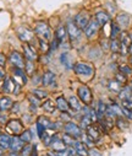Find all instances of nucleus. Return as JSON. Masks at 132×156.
Wrapping results in <instances>:
<instances>
[{"label":"nucleus","mask_w":132,"mask_h":156,"mask_svg":"<svg viewBox=\"0 0 132 156\" xmlns=\"http://www.w3.org/2000/svg\"><path fill=\"white\" fill-rule=\"evenodd\" d=\"M33 32H34L36 36H38L39 38H43V40H46V41H49L52 38V28L47 22H44V21L37 22L36 26H34Z\"/></svg>","instance_id":"1"},{"label":"nucleus","mask_w":132,"mask_h":156,"mask_svg":"<svg viewBox=\"0 0 132 156\" xmlns=\"http://www.w3.org/2000/svg\"><path fill=\"white\" fill-rule=\"evenodd\" d=\"M20 89H21V85L17 84L12 77L10 76H5L4 79V83L2 85V91L4 94H15L17 95L20 92Z\"/></svg>","instance_id":"2"},{"label":"nucleus","mask_w":132,"mask_h":156,"mask_svg":"<svg viewBox=\"0 0 132 156\" xmlns=\"http://www.w3.org/2000/svg\"><path fill=\"white\" fill-rule=\"evenodd\" d=\"M73 71L75 74L80 75V76H84V77H92L94 74V69L92 65L87 64V63H77L73 66Z\"/></svg>","instance_id":"3"},{"label":"nucleus","mask_w":132,"mask_h":156,"mask_svg":"<svg viewBox=\"0 0 132 156\" xmlns=\"http://www.w3.org/2000/svg\"><path fill=\"white\" fill-rule=\"evenodd\" d=\"M66 31H67V36H69V38H70L71 42L78 41L80 37H81V34H82L81 28H80V27L75 23V21H72V20L67 21V23H66Z\"/></svg>","instance_id":"4"},{"label":"nucleus","mask_w":132,"mask_h":156,"mask_svg":"<svg viewBox=\"0 0 132 156\" xmlns=\"http://www.w3.org/2000/svg\"><path fill=\"white\" fill-rule=\"evenodd\" d=\"M5 129H6L8 133H10L12 135H20L23 132V124L20 119L14 118V119L8 121V123L5 126Z\"/></svg>","instance_id":"5"},{"label":"nucleus","mask_w":132,"mask_h":156,"mask_svg":"<svg viewBox=\"0 0 132 156\" xmlns=\"http://www.w3.org/2000/svg\"><path fill=\"white\" fill-rule=\"evenodd\" d=\"M77 96H78L80 101L83 102L86 106H88V105L92 102V100H93V95H92L91 89L88 87V86H86V85H82V86L78 87V90H77Z\"/></svg>","instance_id":"6"},{"label":"nucleus","mask_w":132,"mask_h":156,"mask_svg":"<svg viewBox=\"0 0 132 156\" xmlns=\"http://www.w3.org/2000/svg\"><path fill=\"white\" fill-rule=\"evenodd\" d=\"M16 33H17V37L23 43H31L34 40V32L31 31L28 27L21 26V27H19L16 30Z\"/></svg>","instance_id":"7"},{"label":"nucleus","mask_w":132,"mask_h":156,"mask_svg":"<svg viewBox=\"0 0 132 156\" xmlns=\"http://www.w3.org/2000/svg\"><path fill=\"white\" fill-rule=\"evenodd\" d=\"M23 55H25V59L29 60V62H37L39 55H38V52H37V48H34V46H32L31 43H25L23 47Z\"/></svg>","instance_id":"8"},{"label":"nucleus","mask_w":132,"mask_h":156,"mask_svg":"<svg viewBox=\"0 0 132 156\" xmlns=\"http://www.w3.org/2000/svg\"><path fill=\"white\" fill-rule=\"evenodd\" d=\"M9 60H10V63H11L14 66H16V68H21V69L25 68V64H26L25 57H23L20 52H17V51H12V52L10 53Z\"/></svg>","instance_id":"9"},{"label":"nucleus","mask_w":132,"mask_h":156,"mask_svg":"<svg viewBox=\"0 0 132 156\" xmlns=\"http://www.w3.org/2000/svg\"><path fill=\"white\" fill-rule=\"evenodd\" d=\"M64 129H65V133L71 135L72 138L75 139H78L82 136V130L81 128L76 124V123H72V122H66V124L64 126Z\"/></svg>","instance_id":"10"},{"label":"nucleus","mask_w":132,"mask_h":156,"mask_svg":"<svg viewBox=\"0 0 132 156\" xmlns=\"http://www.w3.org/2000/svg\"><path fill=\"white\" fill-rule=\"evenodd\" d=\"M75 23L81 28V30H84L86 26L90 23L91 21V17H90V14H88L87 11H80L76 16H75Z\"/></svg>","instance_id":"11"},{"label":"nucleus","mask_w":132,"mask_h":156,"mask_svg":"<svg viewBox=\"0 0 132 156\" xmlns=\"http://www.w3.org/2000/svg\"><path fill=\"white\" fill-rule=\"evenodd\" d=\"M100 27H102V26L98 23V21H97L96 19H94V20H91L90 23H88V25L86 26V28L83 30L86 37H87V38H92V37H94V36L98 33V31H99Z\"/></svg>","instance_id":"12"},{"label":"nucleus","mask_w":132,"mask_h":156,"mask_svg":"<svg viewBox=\"0 0 132 156\" xmlns=\"http://www.w3.org/2000/svg\"><path fill=\"white\" fill-rule=\"evenodd\" d=\"M12 75H14V77H15L14 80H15L17 84H20L21 86H23V85L27 84V74H26V71H25L23 69L14 66V69H12Z\"/></svg>","instance_id":"13"},{"label":"nucleus","mask_w":132,"mask_h":156,"mask_svg":"<svg viewBox=\"0 0 132 156\" xmlns=\"http://www.w3.org/2000/svg\"><path fill=\"white\" fill-rule=\"evenodd\" d=\"M42 84L44 86H55L56 84V74L52 70H47L42 76Z\"/></svg>","instance_id":"14"},{"label":"nucleus","mask_w":132,"mask_h":156,"mask_svg":"<svg viewBox=\"0 0 132 156\" xmlns=\"http://www.w3.org/2000/svg\"><path fill=\"white\" fill-rule=\"evenodd\" d=\"M26 145V143L20 138V135H14V138H11V144H10V150L12 152H20L23 146Z\"/></svg>","instance_id":"15"},{"label":"nucleus","mask_w":132,"mask_h":156,"mask_svg":"<svg viewBox=\"0 0 132 156\" xmlns=\"http://www.w3.org/2000/svg\"><path fill=\"white\" fill-rule=\"evenodd\" d=\"M38 123H40L46 129H53V130H56V128L59 127V124L56 122H52L49 118H47V117L44 115H39L38 119H37Z\"/></svg>","instance_id":"16"},{"label":"nucleus","mask_w":132,"mask_h":156,"mask_svg":"<svg viewBox=\"0 0 132 156\" xmlns=\"http://www.w3.org/2000/svg\"><path fill=\"white\" fill-rule=\"evenodd\" d=\"M14 101L11 97L9 96H3L0 97V112H6V111H10L14 106Z\"/></svg>","instance_id":"17"},{"label":"nucleus","mask_w":132,"mask_h":156,"mask_svg":"<svg viewBox=\"0 0 132 156\" xmlns=\"http://www.w3.org/2000/svg\"><path fill=\"white\" fill-rule=\"evenodd\" d=\"M73 149H75V151H76V155H78V156H88V155H90L88 145H87L86 143L76 141V144H75Z\"/></svg>","instance_id":"18"},{"label":"nucleus","mask_w":132,"mask_h":156,"mask_svg":"<svg viewBox=\"0 0 132 156\" xmlns=\"http://www.w3.org/2000/svg\"><path fill=\"white\" fill-rule=\"evenodd\" d=\"M55 105H56V108L60 111V112H67L70 106H69V102L66 101V98L64 96H59L55 98Z\"/></svg>","instance_id":"19"},{"label":"nucleus","mask_w":132,"mask_h":156,"mask_svg":"<svg viewBox=\"0 0 132 156\" xmlns=\"http://www.w3.org/2000/svg\"><path fill=\"white\" fill-rule=\"evenodd\" d=\"M50 146L53 147V150H54V151H59V150H64V149H66L65 144L63 143V139H60V138L58 136V134L53 135V138H52V143H50Z\"/></svg>","instance_id":"20"},{"label":"nucleus","mask_w":132,"mask_h":156,"mask_svg":"<svg viewBox=\"0 0 132 156\" xmlns=\"http://www.w3.org/2000/svg\"><path fill=\"white\" fill-rule=\"evenodd\" d=\"M40 107H42V109L44 111V112H47V113H54L55 112V108H56V105H55V102L53 101V100H46L42 105H40Z\"/></svg>","instance_id":"21"},{"label":"nucleus","mask_w":132,"mask_h":156,"mask_svg":"<svg viewBox=\"0 0 132 156\" xmlns=\"http://www.w3.org/2000/svg\"><path fill=\"white\" fill-rule=\"evenodd\" d=\"M96 20L98 21V23L100 26H104L108 22H110V16L105 11H98V12H96Z\"/></svg>","instance_id":"22"},{"label":"nucleus","mask_w":132,"mask_h":156,"mask_svg":"<svg viewBox=\"0 0 132 156\" xmlns=\"http://www.w3.org/2000/svg\"><path fill=\"white\" fill-rule=\"evenodd\" d=\"M66 34H67V31H66V27L65 26H59L55 31V40H58L60 43H64L65 40H66Z\"/></svg>","instance_id":"23"},{"label":"nucleus","mask_w":132,"mask_h":156,"mask_svg":"<svg viewBox=\"0 0 132 156\" xmlns=\"http://www.w3.org/2000/svg\"><path fill=\"white\" fill-rule=\"evenodd\" d=\"M87 135H90V136L96 141V140H98V139L100 138V130H99L98 127L91 124L90 127H87Z\"/></svg>","instance_id":"24"},{"label":"nucleus","mask_w":132,"mask_h":156,"mask_svg":"<svg viewBox=\"0 0 132 156\" xmlns=\"http://www.w3.org/2000/svg\"><path fill=\"white\" fill-rule=\"evenodd\" d=\"M67 102H69L70 108L73 109L75 112H80V111H81V103H80V98H78V97H76V96H70L69 100H67Z\"/></svg>","instance_id":"25"},{"label":"nucleus","mask_w":132,"mask_h":156,"mask_svg":"<svg viewBox=\"0 0 132 156\" xmlns=\"http://www.w3.org/2000/svg\"><path fill=\"white\" fill-rule=\"evenodd\" d=\"M10 144H11L10 135L6 133H0V146L5 150V149H10Z\"/></svg>","instance_id":"26"},{"label":"nucleus","mask_w":132,"mask_h":156,"mask_svg":"<svg viewBox=\"0 0 132 156\" xmlns=\"http://www.w3.org/2000/svg\"><path fill=\"white\" fill-rule=\"evenodd\" d=\"M116 22H117V25L120 26V27H127L128 26V23H130V17H128V15H126V14H120L117 17H116Z\"/></svg>","instance_id":"27"},{"label":"nucleus","mask_w":132,"mask_h":156,"mask_svg":"<svg viewBox=\"0 0 132 156\" xmlns=\"http://www.w3.org/2000/svg\"><path fill=\"white\" fill-rule=\"evenodd\" d=\"M119 97L125 101V100H131L132 101V91H131V87H124L121 89V91L119 92Z\"/></svg>","instance_id":"28"},{"label":"nucleus","mask_w":132,"mask_h":156,"mask_svg":"<svg viewBox=\"0 0 132 156\" xmlns=\"http://www.w3.org/2000/svg\"><path fill=\"white\" fill-rule=\"evenodd\" d=\"M76 151L73 147H67L64 150H59V151H54L53 156H75Z\"/></svg>","instance_id":"29"},{"label":"nucleus","mask_w":132,"mask_h":156,"mask_svg":"<svg viewBox=\"0 0 132 156\" xmlns=\"http://www.w3.org/2000/svg\"><path fill=\"white\" fill-rule=\"evenodd\" d=\"M61 139H63V143L65 144V146H66V147H73V146H75V144H76V139H75V138H72L71 135L66 134V133L63 135V138H61Z\"/></svg>","instance_id":"30"},{"label":"nucleus","mask_w":132,"mask_h":156,"mask_svg":"<svg viewBox=\"0 0 132 156\" xmlns=\"http://www.w3.org/2000/svg\"><path fill=\"white\" fill-rule=\"evenodd\" d=\"M38 44H39V51H40L42 53L50 52V46H49L48 41L43 40V38H39V40H38Z\"/></svg>","instance_id":"31"},{"label":"nucleus","mask_w":132,"mask_h":156,"mask_svg":"<svg viewBox=\"0 0 132 156\" xmlns=\"http://www.w3.org/2000/svg\"><path fill=\"white\" fill-rule=\"evenodd\" d=\"M121 83H119L117 80H110L109 81V90L113 91V92H116L119 94L121 91Z\"/></svg>","instance_id":"32"},{"label":"nucleus","mask_w":132,"mask_h":156,"mask_svg":"<svg viewBox=\"0 0 132 156\" xmlns=\"http://www.w3.org/2000/svg\"><path fill=\"white\" fill-rule=\"evenodd\" d=\"M32 94L36 97H38L39 100H44V98L48 97V91L47 90H42V89H33L32 90Z\"/></svg>","instance_id":"33"},{"label":"nucleus","mask_w":132,"mask_h":156,"mask_svg":"<svg viewBox=\"0 0 132 156\" xmlns=\"http://www.w3.org/2000/svg\"><path fill=\"white\" fill-rule=\"evenodd\" d=\"M34 70H36L34 62H29V60H27L26 64H25V71H26V74L29 75V76H32V75L34 74Z\"/></svg>","instance_id":"34"},{"label":"nucleus","mask_w":132,"mask_h":156,"mask_svg":"<svg viewBox=\"0 0 132 156\" xmlns=\"http://www.w3.org/2000/svg\"><path fill=\"white\" fill-rule=\"evenodd\" d=\"M120 48H121V43H120V41L117 40V38L111 40V42H110V51L114 52V53H119Z\"/></svg>","instance_id":"35"},{"label":"nucleus","mask_w":132,"mask_h":156,"mask_svg":"<svg viewBox=\"0 0 132 156\" xmlns=\"http://www.w3.org/2000/svg\"><path fill=\"white\" fill-rule=\"evenodd\" d=\"M120 26L117 25V22H111V33H110V37L111 40L114 38H117V36L120 34Z\"/></svg>","instance_id":"36"},{"label":"nucleus","mask_w":132,"mask_h":156,"mask_svg":"<svg viewBox=\"0 0 132 156\" xmlns=\"http://www.w3.org/2000/svg\"><path fill=\"white\" fill-rule=\"evenodd\" d=\"M20 138H21L26 144H28V143L33 139V136H32V132H31L29 129H26V130H23V132L20 134Z\"/></svg>","instance_id":"37"},{"label":"nucleus","mask_w":132,"mask_h":156,"mask_svg":"<svg viewBox=\"0 0 132 156\" xmlns=\"http://www.w3.org/2000/svg\"><path fill=\"white\" fill-rule=\"evenodd\" d=\"M28 101H29V103H31V107H32V108H37V107H39V106L42 105L40 100H39L38 97H36L33 94H31V95L28 96Z\"/></svg>","instance_id":"38"},{"label":"nucleus","mask_w":132,"mask_h":156,"mask_svg":"<svg viewBox=\"0 0 132 156\" xmlns=\"http://www.w3.org/2000/svg\"><path fill=\"white\" fill-rule=\"evenodd\" d=\"M110 109H111V112L115 114V117H121V115H124L122 114V108L121 107H119V105H116V103H111L110 106H108Z\"/></svg>","instance_id":"39"},{"label":"nucleus","mask_w":132,"mask_h":156,"mask_svg":"<svg viewBox=\"0 0 132 156\" xmlns=\"http://www.w3.org/2000/svg\"><path fill=\"white\" fill-rule=\"evenodd\" d=\"M60 60H61V64L64 66H66L67 69H71V64H70V57L67 53H63L60 55Z\"/></svg>","instance_id":"40"},{"label":"nucleus","mask_w":132,"mask_h":156,"mask_svg":"<svg viewBox=\"0 0 132 156\" xmlns=\"http://www.w3.org/2000/svg\"><path fill=\"white\" fill-rule=\"evenodd\" d=\"M33 146L34 145H29V144H26L25 146H23V149L21 150V156H31V154H32V151H33Z\"/></svg>","instance_id":"41"},{"label":"nucleus","mask_w":132,"mask_h":156,"mask_svg":"<svg viewBox=\"0 0 132 156\" xmlns=\"http://www.w3.org/2000/svg\"><path fill=\"white\" fill-rule=\"evenodd\" d=\"M116 126L119 127V129L125 130V129H127L128 123H127V122H126L124 118H121V117H117V119H116Z\"/></svg>","instance_id":"42"},{"label":"nucleus","mask_w":132,"mask_h":156,"mask_svg":"<svg viewBox=\"0 0 132 156\" xmlns=\"http://www.w3.org/2000/svg\"><path fill=\"white\" fill-rule=\"evenodd\" d=\"M52 138H53V136H50V135L47 133V130L44 132V134H43V136H42V140H43L44 145H46V146H50V143H52Z\"/></svg>","instance_id":"43"},{"label":"nucleus","mask_w":132,"mask_h":156,"mask_svg":"<svg viewBox=\"0 0 132 156\" xmlns=\"http://www.w3.org/2000/svg\"><path fill=\"white\" fill-rule=\"evenodd\" d=\"M36 127H37V133H38V138H39V139H42V136H43L44 132H46L47 129L44 128V127H43V126H42L40 123H38V122L36 123Z\"/></svg>","instance_id":"44"},{"label":"nucleus","mask_w":132,"mask_h":156,"mask_svg":"<svg viewBox=\"0 0 132 156\" xmlns=\"http://www.w3.org/2000/svg\"><path fill=\"white\" fill-rule=\"evenodd\" d=\"M120 71H121L122 74H125L126 76H127V75H132V68H130V66H127V65H122V66L120 68Z\"/></svg>","instance_id":"45"},{"label":"nucleus","mask_w":132,"mask_h":156,"mask_svg":"<svg viewBox=\"0 0 132 156\" xmlns=\"http://www.w3.org/2000/svg\"><path fill=\"white\" fill-rule=\"evenodd\" d=\"M122 114L126 117L127 119L132 121V109H128V108H124L122 107Z\"/></svg>","instance_id":"46"},{"label":"nucleus","mask_w":132,"mask_h":156,"mask_svg":"<svg viewBox=\"0 0 132 156\" xmlns=\"http://www.w3.org/2000/svg\"><path fill=\"white\" fill-rule=\"evenodd\" d=\"M116 80H117L119 83H121V84H125V83H126V75L122 74L121 71L117 73V74H116Z\"/></svg>","instance_id":"47"},{"label":"nucleus","mask_w":132,"mask_h":156,"mask_svg":"<svg viewBox=\"0 0 132 156\" xmlns=\"http://www.w3.org/2000/svg\"><path fill=\"white\" fill-rule=\"evenodd\" d=\"M60 119L64 121V122H70L71 115H70L67 112H61V113H60Z\"/></svg>","instance_id":"48"},{"label":"nucleus","mask_w":132,"mask_h":156,"mask_svg":"<svg viewBox=\"0 0 132 156\" xmlns=\"http://www.w3.org/2000/svg\"><path fill=\"white\" fill-rule=\"evenodd\" d=\"M8 123V117L4 112H0V124H6Z\"/></svg>","instance_id":"49"},{"label":"nucleus","mask_w":132,"mask_h":156,"mask_svg":"<svg viewBox=\"0 0 132 156\" xmlns=\"http://www.w3.org/2000/svg\"><path fill=\"white\" fill-rule=\"evenodd\" d=\"M122 107H124V108L132 109V101H131V100H125V101H122Z\"/></svg>","instance_id":"50"},{"label":"nucleus","mask_w":132,"mask_h":156,"mask_svg":"<svg viewBox=\"0 0 132 156\" xmlns=\"http://www.w3.org/2000/svg\"><path fill=\"white\" fill-rule=\"evenodd\" d=\"M6 64V57L4 53H0V66H4Z\"/></svg>","instance_id":"51"},{"label":"nucleus","mask_w":132,"mask_h":156,"mask_svg":"<svg viewBox=\"0 0 132 156\" xmlns=\"http://www.w3.org/2000/svg\"><path fill=\"white\" fill-rule=\"evenodd\" d=\"M88 156H102V154L98 150H96V149H91L90 150V155H88Z\"/></svg>","instance_id":"52"},{"label":"nucleus","mask_w":132,"mask_h":156,"mask_svg":"<svg viewBox=\"0 0 132 156\" xmlns=\"http://www.w3.org/2000/svg\"><path fill=\"white\" fill-rule=\"evenodd\" d=\"M5 76H6V74H5V70L3 69V66H0V81H2V80H4V79H5Z\"/></svg>","instance_id":"53"},{"label":"nucleus","mask_w":132,"mask_h":156,"mask_svg":"<svg viewBox=\"0 0 132 156\" xmlns=\"http://www.w3.org/2000/svg\"><path fill=\"white\" fill-rule=\"evenodd\" d=\"M11 111H12L14 113H16V112H20V103H14V106H12Z\"/></svg>","instance_id":"54"},{"label":"nucleus","mask_w":132,"mask_h":156,"mask_svg":"<svg viewBox=\"0 0 132 156\" xmlns=\"http://www.w3.org/2000/svg\"><path fill=\"white\" fill-rule=\"evenodd\" d=\"M31 156H38V151H37V147L36 146H33V151H32Z\"/></svg>","instance_id":"55"},{"label":"nucleus","mask_w":132,"mask_h":156,"mask_svg":"<svg viewBox=\"0 0 132 156\" xmlns=\"http://www.w3.org/2000/svg\"><path fill=\"white\" fill-rule=\"evenodd\" d=\"M9 156H21V155H19V152H11Z\"/></svg>","instance_id":"56"},{"label":"nucleus","mask_w":132,"mask_h":156,"mask_svg":"<svg viewBox=\"0 0 132 156\" xmlns=\"http://www.w3.org/2000/svg\"><path fill=\"white\" fill-rule=\"evenodd\" d=\"M128 53L130 54H132V43L130 44V47H128Z\"/></svg>","instance_id":"57"},{"label":"nucleus","mask_w":132,"mask_h":156,"mask_svg":"<svg viewBox=\"0 0 132 156\" xmlns=\"http://www.w3.org/2000/svg\"><path fill=\"white\" fill-rule=\"evenodd\" d=\"M3 154H4V149L0 146V156H3Z\"/></svg>","instance_id":"58"},{"label":"nucleus","mask_w":132,"mask_h":156,"mask_svg":"<svg viewBox=\"0 0 132 156\" xmlns=\"http://www.w3.org/2000/svg\"><path fill=\"white\" fill-rule=\"evenodd\" d=\"M130 64L132 65V54H131V58H130Z\"/></svg>","instance_id":"59"},{"label":"nucleus","mask_w":132,"mask_h":156,"mask_svg":"<svg viewBox=\"0 0 132 156\" xmlns=\"http://www.w3.org/2000/svg\"><path fill=\"white\" fill-rule=\"evenodd\" d=\"M43 156H52V155H49V154H47V155H43Z\"/></svg>","instance_id":"60"},{"label":"nucleus","mask_w":132,"mask_h":156,"mask_svg":"<svg viewBox=\"0 0 132 156\" xmlns=\"http://www.w3.org/2000/svg\"><path fill=\"white\" fill-rule=\"evenodd\" d=\"M131 91H132V87H131Z\"/></svg>","instance_id":"61"},{"label":"nucleus","mask_w":132,"mask_h":156,"mask_svg":"<svg viewBox=\"0 0 132 156\" xmlns=\"http://www.w3.org/2000/svg\"><path fill=\"white\" fill-rule=\"evenodd\" d=\"M75 156H76V155H75ZM77 156H78V155H77Z\"/></svg>","instance_id":"62"}]
</instances>
